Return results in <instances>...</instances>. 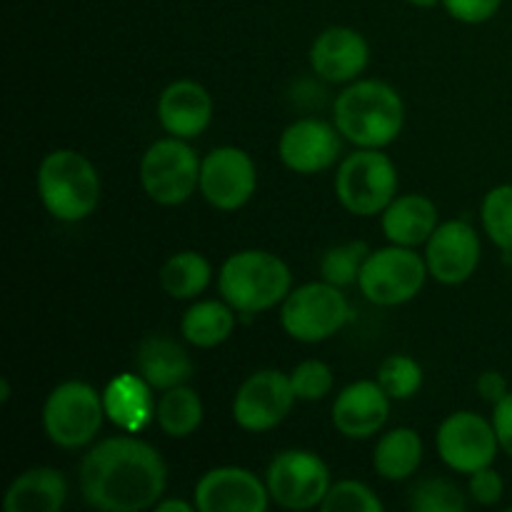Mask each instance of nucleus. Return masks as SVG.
I'll list each match as a JSON object with an SVG mask.
<instances>
[{
	"instance_id": "obj_1",
	"label": "nucleus",
	"mask_w": 512,
	"mask_h": 512,
	"mask_svg": "<svg viewBox=\"0 0 512 512\" xmlns=\"http://www.w3.org/2000/svg\"><path fill=\"white\" fill-rule=\"evenodd\" d=\"M168 485L163 455L133 435L108 438L80 460V493L103 512H140L160 503Z\"/></svg>"
},
{
	"instance_id": "obj_2",
	"label": "nucleus",
	"mask_w": 512,
	"mask_h": 512,
	"mask_svg": "<svg viewBox=\"0 0 512 512\" xmlns=\"http://www.w3.org/2000/svg\"><path fill=\"white\" fill-rule=\"evenodd\" d=\"M333 123L358 148H388L405 125V103L383 80H353L335 98Z\"/></svg>"
},
{
	"instance_id": "obj_3",
	"label": "nucleus",
	"mask_w": 512,
	"mask_h": 512,
	"mask_svg": "<svg viewBox=\"0 0 512 512\" xmlns=\"http://www.w3.org/2000/svg\"><path fill=\"white\" fill-rule=\"evenodd\" d=\"M38 198L53 218L80 223L90 218L100 203V175L83 153L70 148L53 150L38 168Z\"/></svg>"
},
{
	"instance_id": "obj_4",
	"label": "nucleus",
	"mask_w": 512,
	"mask_h": 512,
	"mask_svg": "<svg viewBox=\"0 0 512 512\" xmlns=\"http://www.w3.org/2000/svg\"><path fill=\"white\" fill-rule=\"evenodd\" d=\"M218 290L238 313H263L288 298L293 273L270 250H240L220 268Z\"/></svg>"
},
{
	"instance_id": "obj_5",
	"label": "nucleus",
	"mask_w": 512,
	"mask_h": 512,
	"mask_svg": "<svg viewBox=\"0 0 512 512\" xmlns=\"http://www.w3.org/2000/svg\"><path fill=\"white\" fill-rule=\"evenodd\" d=\"M335 195L348 213L373 218L398 195V168L378 148H358L335 173Z\"/></svg>"
},
{
	"instance_id": "obj_6",
	"label": "nucleus",
	"mask_w": 512,
	"mask_h": 512,
	"mask_svg": "<svg viewBox=\"0 0 512 512\" xmlns=\"http://www.w3.org/2000/svg\"><path fill=\"white\" fill-rule=\"evenodd\" d=\"M103 395L83 380H68L50 390L43 405V428L53 445L78 450L93 443L105 420Z\"/></svg>"
},
{
	"instance_id": "obj_7",
	"label": "nucleus",
	"mask_w": 512,
	"mask_h": 512,
	"mask_svg": "<svg viewBox=\"0 0 512 512\" xmlns=\"http://www.w3.org/2000/svg\"><path fill=\"white\" fill-rule=\"evenodd\" d=\"M428 265L415 248L390 243L388 248H378L365 258L360 270V293L380 308L410 303L423 290L428 280Z\"/></svg>"
},
{
	"instance_id": "obj_8",
	"label": "nucleus",
	"mask_w": 512,
	"mask_h": 512,
	"mask_svg": "<svg viewBox=\"0 0 512 512\" xmlns=\"http://www.w3.org/2000/svg\"><path fill=\"white\" fill-rule=\"evenodd\" d=\"M350 318L348 298L338 285L325 280L290 290L280 308V325L298 343H323L345 328Z\"/></svg>"
},
{
	"instance_id": "obj_9",
	"label": "nucleus",
	"mask_w": 512,
	"mask_h": 512,
	"mask_svg": "<svg viewBox=\"0 0 512 512\" xmlns=\"http://www.w3.org/2000/svg\"><path fill=\"white\" fill-rule=\"evenodd\" d=\"M200 163L188 140L160 138L140 160V185L158 205H180L200 188Z\"/></svg>"
},
{
	"instance_id": "obj_10",
	"label": "nucleus",
	"mask_w": 512,
	"mask_h": 512,
	"mask_svg": "<svg viewBox=\"0 0 512 512\" xmlns=\"http://www.w3.org/2000/svg\"><path fill=\"white\" fill-rule=\"evenodd\" d=\"M270 500L285 510L320 508L330 490V470L310 450H283L265 473Z\"/></svg>"
},
{
	"instance_id": "obj_11",
	"label": "nucleus",
	"mask_w": 512,
	"mask_h": 512,
	"mask_svg": "<svg viewBox=\"0 0 512 512\" xmlns=\"http://www.w3.org/2000/svg\"><path fill=\"white\" fill-rule=\"evenodd\" d=\"M435 448H438L440 460L450 470L465 475H473L493 465L500 453L493 420H485L473 410L448 415L435 435Z\"/></svg>"
},
{
	"instance_id": "obj_12",
	"label": "nucleus",
	"mask_w": 512,
	"mask_h": 512,
	"mask_svg": "<svg viewBox=\"0 0 512 512\" xmlns=\"http://www.w3.org/2000/svg\"><path fill=\"white\" fill-rule=\"evenodd\" d=\"M295 400L290 375L273 368L258 370L235 393L233 420L248 433H268L288 418Z\"/></svg>"
},
{
	"instance_id": "obj_13",
	"label": "nucleus",
	"mask_w": 512,
	"mask_h": 512,
	"mask_svg": "<svg viewBox=\"0 0 512 512\" xmlns=\"http://www.w3.org/2000/svg\"><path fill=\"white\" fill-rule=\"evenodd\" d=\"M258 188V170L243 148L220 145L200 163V193L215 210H240Z\"/></svg>"
},
{
	"instance_id": "obj_14",
	"label": "nucleus",
	"mask_w": 512,
	"mask_h": 512,
	"mask_svg": "<svg viewBox=\"0 0 512 512\" xmlns=\"http://www.w3.org/2000/svg\"><path fill=\"white\" fill-rule=\"evenodd\" d=\"M478 230L468 220H445L425 243V265L430 278L443 285H460L475 275L480 265Z\"/></svg>"
},
{
	"instance_id": "obj_15",
	"label": "nucleus",
	"mask_w": 512,
	"mask_h": 512,
	"mask_svg": "<svg viewBox=\"0 0 512 512\" xmlns=\"http://www.w3.org/2000/svg\"><path fill=\"white\" fill-rule=\"evenodd\" d=\"M270 505L268 485L248 468H213L195 485V508L200 512H265Z\"/></svg>"
},
{
	"instance_id": "obj_16",
	"label": "nucleus",
	"mask_w": 512,
	"mask_h": 512,
	"mask_svg": "<svg viewBox=\"0 0 512 512\" xmlns=\"http://www.w3.org/2000/svg\"><path fill=\"white\" fill-rule=\"evenodd\" d=\"M343 153V135L335 123L318 118H300L283 130L278 155L293 173L315 175L333 168Z\"/></svg>"
},
{
	"instance_id": "obj_17",
	"label": "nucleus",
	"mask_w": 512,
	"mask_h": 512,
	"mask_svg": "<svg viewBox=\"0 0 512 512\" xmlns=\"http://www.w3.org/2000/svg\"><path fill=\"white\" fill-rule=\"evenodd\" d=\"M390 395L378 380H358L338 393L333 403V425L350 440H368L380 433L390 418Z\"/></svg>"
},
{
	"instance_id": "obj_18",
	"label": "nucleus",
	"mask_w": 512,
	"mask_h": 512,
	"mask_svg": "<svg viewBox=\"0 0 512 512\" xmlns=\"http://www.w3.org/2000/svg\"><path fill=\"white\" fill-rule=\"evenodd\" d=\"M370 45L355 28H325L310 48V65L328 83H353L368 68Z\"/></svg>"
},
{
	"instance_id": "obj_19",
	"label": "nucleus",
	"mask_w": 512,
	"mask_h": 512,
	"mask_svg": "<svg viewBox=\"0 0 512 512\" xmlns=\"http://www.w3.org/2000/svg\"><path fill=\"white\" fill-rule=\"evenodd\" d=\"M158 120L173 138L193 140L205 133L213 120V98L195 80H175L160 93Z\"/></svg>"
},
{
	"instance_id": "obj_20",
	"label": "nucleus",
	"mask_w": 512,
	"mask_h": 512,
	"mask_svg": "<svg viewBox=\"0 0 512 512\" xmlns=\"http://www.w3.org/2000/svg\"><path fill=\"white\" fill-rule=\"evenodd\" d=\"M135 370L153 390H170L193 378V360L168 335H148L135 353Z\"/></svg>"
},
{
	"instance_id": "obj_21",
	"label": "nucleus",
	"mask_w": 512,
	"mask_h": 512,
	"mask_svg": "<svg viewBox=\"0 0 512 512\" xmlns=\"http://www.w3.org/2000/svg\"><path fill=\"white\" fill-rule=\"evenodd\" d=\"M383 233L390 243L418 248L430 240L440 225L438 208L420 193L395 195L393 203L383 210Z\"/></svg>"
},
{
	"instance_id": "obj_22",
	"label": "nucleus",
	"mask_w": 512,
	"mask_h": 512,
	"mask_svg": "<svg viewBox=\"0 0 512 512\" xmlns=\"http://www.w3.org/2000/svg\"><path fill=\"white\" fill-rule=\"evenodd\" d=\"M68 500V483L55 468H30L10 483L5 512H55Z\"/></svg>"
},
{
	"instance_id": "obj_23",
	"label": "nucleus",
	"mask_w": 512,
	"mask_h": 512,
	"mask_svg": "<svg viewBox=\"0 0 512 512\" xmlns=\"http://www.w3.org/2000/svg\"><path fill=\"white\" fill-rule=\"evenodd\" d=\"M150 390L153 388L138 373L120 375L103 393L105 413L120 430L138 433L150 423V418H155V403Z\"/></svg>"
},
{
	"instance_id": "obj_24",
	"label": "nucleus",
	"mask_w": 512,
	"mask_h": 512,
	"mask_svg": "<svg viewBox=\"0 0 512 512\" xmlns=\"http://www.w3.org/2000/svg\"><path fill=\"white\" fill-rule=\"evenodd\" d=\"M423 463V440L413 428H395L378 440L373 450L375 473L390 483H400L418 473Z\"/></svg>"
},
{
	"instance_id": "obj_25",
	"label": "nucleus",
	"mask_w": 512,
	"mask_h": 512,
	"mask_svg": "<svg viewBox=\"0 0 512 512\" xmlns=\"http://www.w3.org/2000/svg\"><path fill=\"white\" fill-rule=\"evenodd\" d=\"M238 310L225 300H200L185 310L180 333L195 348H218L233 335Z\"/></svg>"
},
{
	"instance_id": "obj_26",
	"label": "nucleus",
	"mask_w": 512,
	"mask_h": 512,
	"mask_svg": "<svg viewBox=\"0 0 512 512\" xmlns=\"http://www.w3.org/2000/svg\"><path fill=\"white\" fill-rule=\"evenodd\" d=\"M203 415V400L188 385L163 390L160 400L155 403V423L168 438H190L203 423Z\"/></svg>"
},
{
	"instance_id": "obj_27",
	"label": "nucleus",
	"mask_w": 512,
	"mask_h": 512,
	"mask_svg": "<svg viewBox=\"0 0 512 512\" xmlns=\"http://www.w3.org/2000/svg\"><path fill=\"white\" fill-rule=\"evenodd\" d=\"M210 275L213 268L203 255L195 250H180L160 268V288L175 300H193L208 288Z\"/></svg>"
},
{
	"instance_id": "obj_28",
	"label": "nucleus",
	"mask_w": 512,
	"mask_h": 512,
	"mask_svg": "<svg viewBox=\"0 0 512 512\" xmlns=\"http://www.w3.org/2000/svg\"><path fill=\"white\" fill-rule=\"evenodd\" d=\"M480 220L488 238L505 253H512V183L488 190L480 208Z\"/></svg>"
},
{
	"instance_id": "obj_29",
	"label": "nucleus",
	"mask_w": 512,
	"mask_h": 512,
	"mask_svg": "<svg viewBox=\"0 0 512 512\" xmlns=\"http://www.w3.org/2000/svg\"><path fill=\"white\" fill-rule=\"evenodd\" d=\"M368 255L370 250L363 240H350V243L325 250L323 260H320L323 280L330 285H338V288H348V285L358 283L360 270H363Z\"/></svg>"
},
{
	"instance_id": "obj_30",
	"label": "nucleus",
	"mask_w": 512,
	"mask_h": 512,
	"mask_svg": "<svg viewBox=\"0 0 512 512\" xmlns=\"http://www.w3.org/2000/svg\"><path fill=\"white\" fill-rule=\"evenodd\" d=\"M375 380L393 400H410L423 388V368L410 355H388L380 363Z\"/></svg>"
},
{
	"instance_id": "obj_31",
	"label": "nucleus",
	"mask_w": 512,
	"mask_h": 512,
	"mask_svg": "<svg viewBox=\"0 0 512 512\" xmlns=\"http://www.w3.org/2000/svg\"><path fill=\"white\" fill-rule=\"evenodd\" d=\"M468 500L460 488L450 480L428 478L418 483L410 493V510L413 512H463Z\"/></svg>"
},
{
	"instance_id": "obj_32",
	"label": "nucleus",
	"mask_w": 512,
	"mask_h": 512,
	"mask_svg": "<svg viewBox=\"0 0 512 512\" xmlns=\"http://www.w3.org/2000/svg\"><path fill=\"white\" fill-rule=\"evenodd\" d=\"M383 500L360 480H340L330 485L328 495L320 503L323 512H383Z\"/></svg>"
},
{
	"instance_id": "obj_33",
	"label": "nucleus",
	"mask_w": 512,
	"mask_h": 512,
	"mask_svg": "<svg viewBox=\"0 0 512 512\" xmlns=\"http://www.w3.org/2000/svg\"><path fill=\"white\" fill-rule=\"evenodd\" d=\"M290 385L298 400H323L333 390L335 375L323 360H303L290 373Z\"/></svg>"
},
{
	"instance_id": "obj_34",
	"label": "nucleus",
	"mask_w": 512,
	"mask_h": 512,
	"mask_svg": "<svg viewBox=\"0 0 512 512\" xmlns=\"http://www.w3.org/2000/svg\"><path fill=\"white\" fill-rule=\"evenodd\" d=\"M468 490H470V498H473L475 503L490 508V505H498L500 500H503L505 480L498 470H493V465H488V468L470 475Z\"/></svg>"
},
{
	"instance_id": "obj_35",
	"label": "nucleus",
	"mask_w": 512,
	"mask_h": 512,
	"mask_svg": "<svg viewBox=\"0 0 512 512\" xmlns=\"http://www.w3.org/2000/svg\"><path fill=\"white\" fill-rule=\"evenodd\" d=\"M500 5H503V0H443V8L448 10L450 18L465 25H480L495 18Z\"/></svg>"
},
{
	"instance_id": "obj_36",
	"label": "nucleus",
	"mask_w": 512,
	"mask_h": 512,
	"mask_svg": "<svg viewBox=\"0 0 512 512\" xmlns=\"http://www.w3.org/2000/svg\"><path fill=\"white\" fill-rule=\"evenodd\" d=\"M493 428L498 435L500 450L512 458V390L500 403L493 405Z\"/></svg>"
},
{
	"instance_id": "obj_37",
	"label": "nucleus",
	"mask_w": 512,
	"mask_h": 512,
	"mask_svg": "<svg viewBox=\"0 0 512 512\" xmlns=\"http://www.w3.org/2000/svg\"><path fill=\"white\" fill-rule=\"evenodd\" d=\"M478 393L480 398L488 400L490 405H495L510 393V385L503 373H498V370H488V373H483L478 378Z\"/></svg>"
},
{
	"instance_id": "obj_38",
	"label": "nucleus",
	"mask_w": 512,
	"mask_h": 512,
	"mask_svg": "<svg viewBox=\"0 0 512 512\" xmlns=\"http://www.w3.org/2000/svg\"><path fill=\"white\" fill-rule=\"evenodd\" d=\"M155 510L158 512H193V510H198L195 508V503L190 505V503H185V500H160L158 505H155Z\"/></svg>"
},
{
	"instance_id": "obj_39",
	"label": "nucleus",
	"mask_w": 512,
	"mask_h": 512,
	"mask_svg": "<svg viewBox=\"0 0 512 512\" xmlns=\"http://www.w3.org/2000/svg\"><path fill=\"white\" fill-rule=\"evenodd\" d=\"M410 5H415V8H435L438 3H443V0H408Z\"/></svg>"
},
{
	"instance_id": "obj_40",
	"label": "nucleus",
	"mask_w": 512,
	"mask_h": 512,
	"mask_svg": "<svg viewBox=\"0 0 512 512\" xmlns=\"http://www.w3.org/2000/svg\"><path fill=\"white\" fill-rule=\"evenodd\" d=\"M8 398H10V383L8 380H0V403H8Z\"/></svg>"
}]
</instances>
